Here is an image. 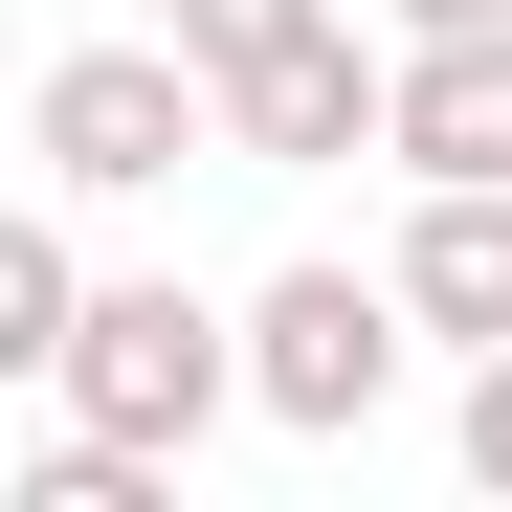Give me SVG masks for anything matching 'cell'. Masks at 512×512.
Wrapping results in <instances>:
<instances>
[{
  "instance_id": "obj_10",
  "label": "cell",
  "mask_w": 512,
  "mask_h": 512,
  "mask_svg": "<svg viewBox=\"0 0 512 512\" xmlns=\"http://www.w3.org/2000/svg\"><path fill=\"white\" fill-rule=\"evenodd\" d=\"M379 23H401V45H446V23H512V0H379Z\"/></svg>"
},
{
  "instance_id": "obj_2",
  "label": "cell",
  "mask_w": 512,
  "mask_h": 512,
  "mask_svg": "<svg viewBox=\"0 0 512 512\" xmlns=\"http://www.w3.org/2000/svg\"><path fill=\"white\" fill-rule=\"evenodd\" d=\"M401 357H423L401 268H268L245 290V423H290V446H357L401 401Z\"/></svg>"
},
{
  "instance_id": "obj_4",
  "label": "cell",
  "mask_w": 512,
  "mask_h": 512,
  "mask_svg": "<svg viewBox=\"0 0 512 512\" xmlns=\"http://www.w3.org/2000/svg\"><path fill=\"white\" fill-rule=\"evenodd\" d=\"M379 134H401V45H357V23H312L290 67L223 90V156H245V179H334V156H379Z\"/></svg>"
},
{
  "instance_id": "obj_5",
  "label": "cell",
  "mask_w": 512,
  "mask_h": 512,
  "mask_svg": "<svg viewBox=\"0 0 512 512\" xmlns=\"http://www.w3.org/2000/svg\"><path fill=\"white\" fill-rule=\"evenodd\" d=\"M379 268H401V312L446 334V357H490V334H512V179H423Z\"/></svg>"
},
{
  "instance_id": "obj_1",
  "label": "cell",
  "mask_w": 512,
  "mask_h": 512,
  "mask_svg": "<svg viewBox=\"0 0 512 512\" xmlns=\"http://www.w3.org/2000/svg\"><path fill=\"white\" fill-rule=\"evenodd\" d=\"M23 156L67 201H156V179H201L223 156V67L156 23V45H45V90H23Z\"/></svg>"
},
{
  "instance_id": "obj_8",
  "label": "cell",
  "mask_w": 512,
  "mask_h": 512,
  "mask_svg": "<svg viewBox=\"0 0 512 512\" xmlns=\"http://www.w3.org/2000/svg\"><path fill=\"white\" fill-rule=\"evenodd\" d=\"M312 23H357V0H179V45L223 67V90H245V67H290Z\"/></svg>"
},
{
  "instance_id": "obj_3",
  "label": "cell",
  "mask_w": 512,
  "mask_h": 512,
  "mask_svg": "<svg viewBox=\"0 0 512 512\" xmlns=\"http://www.w3.org/2000/svg\"><path fill=\"white\" fill-rule=\"evenodd\" d=\"M67 423H112V446H156V468H179L201 446V423L245 401V312H201L179 268H112L90 290V334H67V379H45Z\"/></svg>"
},
{
  "instance_id": "obj_7",
  "label": "cell",
  "mask_w": 512,
  "mask_h": 512,
  "mask_svg": "<svg viewBox=\"0 0 512 512\" xmlns=\"http://www.w3.org/2000/svg\"><path fill=\"white\" fill-rule=\"evenodd\" d=\"M90 245H67V179L23 201V223H0V379H67V334H90Z\"/></svg>"
},
{
  "instance_id": "obj_6",
  "label": "cell",
  "mask_w": 512,
  "mask_h": 512,
  "mask_svg": "<svg viewBox=\"0 0 512 512\" xmlns=\"http://www.w3.org/2000/svg\"><path fill=\"white\" fill-rule=\"evenodd\" d=\"M401 179H512V23H446V45H401Z\"/></svg>"
},
{
  "instance_id": "obj_9",
  "label": "cell",
  "mask_w": 512,
  "mask_h": 512,
  "mask_svg": "<svg viewBox=\"0 0 512 512\" xmlns=\"http://www.w3.org/2000/svg\"><path fill=\"white\" fill-rule=\"evenodd\" d=\"M446 446H468V490L512 512V334H490V357H468V401H446Z\"/></svg>"
}]
</instances>
